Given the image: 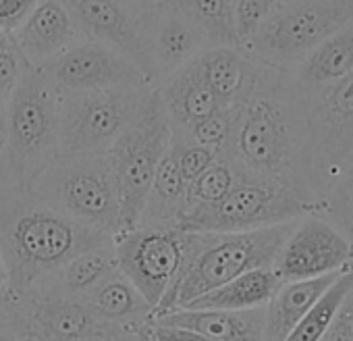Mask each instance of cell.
Returning <instances> with one entry per match:
<instances>
[{
  "label": "cell",
  "mask_w": 353,
  "mask_h": 341,
  "mask_svg": "<svg viewBox=\"0 0 353 341\" xmlns=\"http://www.w3.org/2000/svg\"><path fill=\"white\" fill-rule=\"evenodd\" d=\"M59 152V92L28 63L9 102V148L0 188H28Z\"/></svg>",
  "instance_id": "5b68a950"
},
{
  "label": "cell",
  "mask_w": 353,
  "mask_h": 341,
  "mask_svg": "<svg viewBox=\"0 0 353 341\" xmlns=\"http://www.w3.org/2000/svg\"><path fill=\"white\" fill-rule=\"evenodd\" d=\"M137 341H156V339H154V335H152L150 324H145V327H139V329H137Z\"/></svg>",
  "instance_id": "b9f144b4"
},
{
  "label": "cell",
  "mask_w": 353,
  "mask_h": 341,
  "mask_svg": "<svg viewBox=\"0 0 353 341\" xmlns=\"http://www.w3.org/2000/svg\"><path fill=\"white\" fill-rule=\"evenodd\" d=\"M106 242L112 237L54 211L26 188H0V260L11 289L26 291L69 258Z\"/></svg>",
  "instance_id": "7a4b0ae2"
},
{
  "label": "cell",
  "mask_w": 353,
  "mask_h": 341,
  "mask_svg": "<svg viewBox=\"0 0 353 341\" xmlns=\"http://www.w3.org/2000/svg\"><path fill=\"white\" fill-rule=\"evenodd\" d=\"M57 92H88L117 86H150L139 67L112 46L81 40L54 59L38 65Z\"/></svg>",
  "instance_id": "4fadbf2b"
},
{
  "label": "cell",
  "mask_w": 353,
  "mask_h": 341,
  "mask_svg": "<svg viewBox=\"0 0 353 341\" xmlns=\"http://www.w3.org/2000/svg\"><path fill=\"white\" fill-rule=\"evenodd\" d=\"M7 283V273H5V266H3V260H0V285Z\"/></svg>",
  "instance_id": "7bdbcfd3"
},
{
  "label": "cell",
  "mask_w": 353,
  "mask_h": 341,
  "mask_svg": "<svg viewBox=\"0 0 353 341\" xmlns=\"http://www.w3.org/2000/svg\"><path fill=\"white\" fill-rule=\"evenodd\" d=\"M318 215L353 240V160L341 170L332 188L322 198Z\"/></svg>",
  "instance_id": "f546056e"
},
{
  "label": "cell",
  "mask_w": 353,
  "mask_h": 341,
  "mask_svg": "<svg viewBox=\"0 0 353 341\" xmlns=\"http://www.w3.org/2000/svg\"><path fill=\"white\" fill-rule=\"evenodd\" d=\"M341 271L322 277L283 281L270 302L266 304L264 341H285L312 304L326 291V287L339 277Z\"/></svg>",
  "instance_id": "603a6c76"
},
{
  "label": "cell",
  "mask_w": 353,
  "mask_h": 341,
  "mask_svg": "<svg viewBox=\"0 0 353 341\" xmlns=\"http://www.w3.org/2000/svg\"><path fill=\"white\" fill-rule=\"evenodd\" d=\"M283 281L272 266L252 269L202 295L183 308H223V310H250L262 308L270 302Z\"/></svg>",
  "instance_id": "484cf974"
},
{
  "label": "cell",
  "mask_w": 353,
  "mask_h": 341,
  "mask_svg": "<svg viewBox=\"0 0 353 341\" xmlns=\"http://www.w3.org/2000/svg\"><path fill=\"white\" fill-rule=\"evenodd\" d=\"M38 0H0V32H13L30 15Z\"/></svg>",
  "instance_id": "8d00e7d4"
},
{
  "label": "cell",
  "mask_w": 353,
  "mask_h": 341,
  "mask_svg": "<svg viewBox=\"0 0 353 341\" xmlns=\"http://www.w3.org/2000/svg\"><path fill=\"white\" fill-rule=\"evenodd\" d=\"M314 208L289 188L243 170L235 188L216 204L188 208L181 231H250L295 221Z\"/></svg>",
  "instance_id": "9c48e42d"
},
{
  "label": "cell",
  "mask_w": 353,
  "mask_h": 341,
  "mask_svg": "<svg viewBox=\"0 0 353 341\" xmlns=\"http://www.w3.org/2000/svg\"><path fill=\"white\" fill-rule=\"evenodd\" d=\"M185 208H188V182L183 179L181 170L176 166L168 148V152L162 156L154 173L137 225L179 229V221Z\"/></svg>",
  "instance_id": "d4e9b609"
},
{
  "label": "cell",
  "mask_w": 353,
  "mask_h": 341,
  "mask_svg": "<svg viewBox=\"0 0 353 341\" xmlns=\"http://www.w3.org/2000/svg\"><path fill=\"white\" fill-rule=\"evenodd\" d=\"M219 152L221 150L202 146V144L194 142L192 137H185L179 133L170 135V154H172L176 166H179L183 179L188 182V186L216 160Z\"/></svg>",
  "instance_id": "4dcf8cb0"
},
{
  "label": "cell",
  "mask_w": 353,
  "mask_h": 341,
  "mask_svg": "<svg viewBox=\"0 0 353 341\" xmlns=\"http://www.w3.org/2000/svg\"><path fill=\"white\" fill-rule=\"evenodd\" d=\"M305 98L312 182L320 211L322 198L353 160V71Z\"/></svg>",
  "instance_id": "30bf717a"
},
{
  "label": "cell",
  "mask_w": 353,
  "mask_h": 341,
  "mask_svg": "<svg viewBox=\"0 0 353 341\" xmlns=\"http://www.w3.org/2000/svg\"><path fill=\"white\" fill-rule=\"evenodd\" d=\"M28 67L26 57L9 32H0V106H9Z\"/></svg>",
  "instance_id": "1f68e13d"
},
{
  "label": "cell",
  "mask_w": 353,
  "mask_h": 341,
  "mask_svg": "<svg viewBox=\"0 0 353 341\" xmlns=\"http://www.w3.org/2000/svg\"><path fill=\"white\" fill-rule=\"evenodd\" d=\"M349 21H353V0H279L243 50L264 65L293 71Z\"/></svg>",
  "instance_id": "8992f818"
},
{
  "label": "cell",
  "mask_w": 353,
  "mask_h": 341,
  "mask_svg": "<svg viewBox=\"0 0 353 341\" xmlns=\"http://www.w3.org/2000/svg\"><path fill=\"white\" fill-rule=\"evenodd\" d=\"M75 341H110V337H88V339H75Z\"/></svg>",
  "instance_id": "ee69618b"
},
{
  "label": "cell",
  "mask_w": 353,
  "mask_h": 341,
  "mask_svg": "<svg viewBox=\"0 0 353 341\" xmlns=\"http://www.w3.org/2000/svg\"><path fill=\"white\" fill-rule=\"evenodd\" d=\"M110 341H137V331H133V329L121 331V333L112 335Z\"/></svg>",
  "instance_id": "60d3db41"
},
{
  "label": "cell",
  "mask_w": 353,
  "mask_h": 341,
  "mask_svg": "<svg viewBox=\"0 0 353 341\" xmlns=\"http://www.w3.org/2000/svg\"><path fill=\"white\" fill-rule=\"evenodd\" d=\"M17 337H26L23 302L21 293L5 283L0 285V341H13Z\"/></svg>",
  "instance_id": "e575fe53"
},
{
  "label": "cell",
  "mask_w": 353,
  "mask_h": 341,
  "mask_svg": "<svg viewBox=\"0 0 353 341\" xmlns=\"http://www.w3.org/2000/svg\"><path fill=\"white\" fill-rule=\"evenodd\" d=\"M83 302L104 320L121 329H139L152 324L154 308L145 302L139 289L121 273L112 271L94 289H90Z\"/></svg>",
  "instance_id": "7402d4cb"
},
{
  "label": "cell",
  "mask_w": 353,
  "mask_h": 341,
  "mask_svg": "<svg viewBox=\"0 0 353 341\" xmlns=\"http://www.w3.org/2000/svg\"><path fill=\"white\" fill-rule=\"evenodd\" d=\"M13 341H40V339H36V337H30V335H26V337H17V339H13Z\"/></svg>",
  "instance_id": "f6af8a7d"
},
{
  "label": "cell",
  "mask_w": 353,
  "mask_h": 341,
  "mask_svg": "<svg viewBox=\"0 0 353 341\" xmlns=\"http://www.w3.org/2000/svg\"><path fill=\"white\" fill-rule=\"evenodd\" d=\"M190 19L208 46H237L235 0H170Z\"/></svg>",
  "instance_id": "4316f807"
},
{
  "label": "cell",
  "mask_w": 353,
  "mask_h": 341,
  "mask_svg": "<svg viewBox=\"0 0 353 341\" xmlns=\"http://www.w3.org/2000/svg\"><path fill=\"white\" fill-rule=\"evenodd\" d=\"M67 5L88 40H98L119 50L133 61L150 81L145 42L150 11H139L125 0H67Z\"/></svg>",
  "instance_id": "5bb4252c"
},
{
  "label": "cell",
  "mask_w": 353,
  "mask_h": 341,
  "mask_svg": "<svg viewBox=\"0 0 353 341\" xmlns=\"http://www.w3.org/2000/svg\"><path fill=\"white\" fill-rule=\"evenodd\" d=\"M9 148V106H0V177L5 173Z\"/></svg>",
  "instance_id": "f35d334b"
},
{
  "label": "cell",
  "mask_w": 353,
  "mask_h": 341,
  "mask_svg": "<svg viewBox=\"0 0 353 341\" xmlns=\"http://www.w3.org/2000/svg\"><path fill=\"white\" fill-rule=\"evenodd\" d=\"M320 341H353V283Z\"/></svg>",
  "instance_id": "d590c367"
},
{
  "label": "cell",
  "mask_w": 353,
  "mask_h": 341,
  "mask_svg": "<svg viewBox=\"0 0 353 341\" xmlns=\"http://www.w3.org/2000/svg\"><path fill=\"white\" fill-rule=\"evenodd\" d=\"M353 262V240L318 213L293 221L272 269L281 281H299L343 271Z\"/></svg>",
  "instance_id": "7c38bea8"
},
{
  "label": "cell",
  "mask_w": 353,
  "mask_h": 341,
  "mask_svg": "<svg viewBox=\"0 0 353 341\" xmlns=\"http://www.w3.org/2000/svg\"><path fill=\"white\" fill-rule=\"evenodd\" d=\"M279 0H235V34L237 46H245L260 26L274 11Z\"/></svg>",
  "instance_id": "d6a6232c"
},
{
  "label": "cell",
  "mask_w": 353,
  "mask_h": 341,
  "mask_svg": "<svg viewBox=\"0 0 353 341\" xmlns=\"http://www.w3.org/2000/svg\"><path fill=\"white\" fill-rule=\"evenodd\" d=\"M266 306L250 310L223 308H174L156 316L152 322L179 327L219 341H264Z\"/></svg>",
  "instance_id": "ac0fdd59"
},
{
  "label": "cell",
  "mask_w": 353,
  "mask_h": 341,
  "mask_svg": "<svg viewBox=\"0 0 353 341\" xmlns=\"http://www.w3.org/2000/svg\"><path fill=\"white\" fill-rule=\"evenodd\" d=\"M170 125L156 88L150 92L139 115L110 146L108 160L121 198L123 229H133L139 221L148 190L162 156L170 148Z\"/></svg>",
  "instance_id": "ba28073f"
},
{
  "label": "cell",
  "mask_w": 353,
  "mask_h": 341,
  "mask_svg": "<svg viewBox=\"0 0 353 341\" xmlns=\"http://www.w3.org/2000/svg\"><path fill=\"white\" fill-rule=\"evenodd\" d=\"M114 252L121 273L139 289L156 314L181 275L185 231L137 225L114 237Z\"/></svg>",
  "instance_id": "8fae6325"
},
{
  "label": "cell",
  "mask_w": 353,
  "mask_h": 341,
  "mask_svg": "<svg viewBox=\"0 0 353 341\" xmlns=\"http://www.w3.org/2000/svg\"><path fill=\"white\" fill-rule=\"evenodd\" d=\"M152 335L156 341H219L212 337H206L202 333H194L188 329H179V327H164V324H150Z\"/></svg>",
  "instance_id": "74e56055"
},
{
  "label": "cell",
  "mask_w": 353,
  "mask_h": 341,
  "mask_svg": "<svg viewBox=\"0 0 353 341\" xmlns=\"http://www.w3.org/2000/svg\"><path fill=\"white\" fill-rule=\"evenodd\" d=\"M145 42L152 88H158L172 73L183 69L208 46L196 26L176 11L170 0H162L148 13Z\"/></svg>",
  "instance_id": "2e32d148"
},
{
  "label": "cell",
  "mask_w": 353,
  "mask_h": 341,
  "mask_svg": "<svg viewBox=\"0 0 353 341\" xmlns=\"http://www.w3.org/2000/svg\"><path fill=\"white\" fill-rule=\"evenodd\" d=\"M241 175L243 170L225 152H219L216 160L188 186V208L221 202L235 188Z\"/></svg>",
  "instance_id": "f1b7e54d"
},
{
  "label": "cell",
  "mask_w": 353,
  "mask_h": 341,
  "mask_svg": "<svg viewBox=\"0 0 353 341\" xmlns=\"http://www.w3.org/2000/svg\"><path fill=\"white\" fill-rule=\"evenodd\" d=\"M223 108H229L248 88L256 59L241 46H206L192 61Z\"/></svg>",
  "instance_id": "44dd1931"
},
{
  "label": "cell",
  "mask_w": 353,
  "mask_h": 341,
  "mask_svg": "<svg viewBox=\"0 0 353 341\" xmlns=\"http://www.w3.org/2000/svg\"><path fill=\"white\" fill-rule=\"evenodd\" d=\"M353 283V262L347 264L339 277L326 287V291L312 304V308L303 314V318L295 324L285 341H320L328 331L339 306L343 304L345 293Z\"/></svg>",
  "instance_id": "83f0119b"
},
{
  "label": "cell",
  "mask_w": 353,
  "mask_h": 341,
  "mask_svg": "<svg viewBox=\"0 0 353 341\" xmlns=\"http://www.w3.org/2000/svg\"><path fill=\"white\" fill-rule=\"evenodd\" d=\"M19 293L23 302L26 335L36 337L40 341H75L88 337H112L121 331H127L100 318L83 300L38 298L28 291H19Z\"/></svg>",
  "instance_id": "9a60e30c"
},
{
  "label": "cell",
  "mask_w": 353,
  "mask_h": 341,
  "mask_svg": "<svg viewBox=\"0 0 353 341\" xmlns=\"http://www.w3.org/2000/svg\"><path fill=\"white\" fill-rule=\"evenodd\" d=\"M229 113L231 129L221 152L245 173L289 188L318 213L307 98L293 73L256 61L248 88Z\"/></svg>",
  "instance_id": "6da1fadb"
},
{
  "label": "cell",
  "mask_w": 353,
  "mask_h": 341,
  "mask_svg": "<svg viewBox=\"0 0 353 341\" xmlns=\"http://www.w3.org/2000/svg\"><path fill=\"white\" fill-rule=\"evenodd\" d=\"M229 129H231V113H229V108H219L212 115L194 123L188 131H183L179 135L192 137L194 142H198L202 146L221 150L229 137Z\"/></svg>",
  "instance_id": "836d02e7"
},
{
  "label": "cell",
  "mask_w": 353,
  "mask_h": 341,
  "mask_svg": "<svg viewBox=\"0 0 353 341\" xmlns=\"http://www.w3.org/2000/svg\"><path fill=\"white\" fill-rule=\"evenodd\" d=\"M11 36L26 61L34 67L85 40V34L81 32L67 0H38Z\"/></svg>",
  "instance_id": "e0dca14e"
},
{
  "label": "cell",
  "mask_w": 353,
  "mask_h": 341,
  "mask_svg": "<svg viewBox=\"0 0 353 341\" xmlns=\"http://www.w3.org/2000/svg\"><path fill=\"white\" fill-rule=\"evenodd\" d=\"M152 86L59 92V152L104 154L139 115Z\"/></svg>",
  "instance_id": "52a82bcc"
},
{
  "label": "cell",
  "mask_w": 353,
  "mask_h": 341,
  "mask_svg": "<svg viewBox=\"0 0 353 341\" xmlns=\"http://www.w3.org/2000/svg\"><path fill=\"white\" fill-rule=\"evenodd\" d=\"M119 269L114 240L79 252L69 258L61 269L50 277L26 289L38 298H57V300H83L90 289H94L104 277Z\"/></svg>",
  "instance_id": "d6986e66"
},
{
  "label": "cell",
  "mask_w": 353,
  "mask_h": 341,
  "mask_svg": "<svg viewBox=\"0 0 353 341\" xmlns=\"http://www.w3.org/2000/svg\"><path fill=\"white\" fill-rule=\"evenodd\" d=\"M156 92L162 100L172 133H183L200 119L223 108L192 63L164 79Z\"/></svg>",
  "instance_id": "ffe728a7"
},
{
  "label": "cell",
  "mask_w": 353,
  "mask_h": 341,
  "mask_svg": "<svg viewBox=\"0 0 353 341\" xmlns=\"http://www.w3.org/2000/svg\"><path fill=\"white\" fill-rule=\"evenodd\" d=\"M26 190L54 211L112 240L125 231L121 198L106 152H57Z\"/></svg>",
  "instance_id": "277c9868"
},
{
  "label": "cell",
  "mask_w": 353,
  "mask_h": 341,
  "mask_svg": "<svg viewBox=\"0 0 353 341\" xmlns=\"http://www.w3.org/2000/svg\"><path fill=\"white\" fill-rule=\"evenodd\" d=\"M125 3H129L131 7L139 9V11H152L154 7H158L162 0H125Z\"/></svg>",
  "instance_id": "ab89813d"
},
{
  "label": "cell",
  "mask_w": 353,
  "mask_h": 341,
  "mask_svg": "<svg viewBox=\"0 0 353 341\" xmlns=\"http://www.w3.org/2000/svg\"><path fill=\"white\" fill-rule=\"evenodd\" d=\"M353 71V21L318 44L291 73L305 96Z\"/></svg>",
  "instance_id": "cb8c5ba5"
},
{
  "label": "cell",
  "mask_w": 353,
  "mask_h": 341,
  "mask_svg": "<svg viewBox=\"0 0 353 341\" xmlns=\"http://www.w3.org/2000/svg\"><path fill=\"white\" fill-rule=\"evenodd\" d=\"M291 227L293 221L250 231H185L181 275L154 318L252 269L272 266Z\"/></svg>",
  "instance_id": "3957f363"
}]
</instances>
